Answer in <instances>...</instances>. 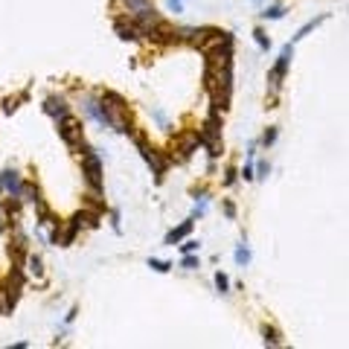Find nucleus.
I'll return each instance as SVG.
<instances>
[{"label": "nucleus", "instance_id": "1", "mask_svg": "<svg viewBox=\"0 0 349 349\" xmlns=\"http://www.w3.org/2000/svg\"><path fill=\"white\" fill-rule=\"evenodd\" d=\"M81 172H84V181L93 192L99 195L102 192V160L93 149H81Z\"/></svg>", "mask_w": 349, "mask_h": 349}, {"label": "nucleus", "instance_id": "2", "mask_svg": "<svg viewBox=\"0 0 349 349\" xmlns=\"http://www.w3.org/2000/svg\"><path fill=\"white\" fill-rule=\"evenodd\" d=\"M291 56H294V50L288 47H282V53H279V61L274 64V70H271V91L277 93L279 91V84H282V79H285V70H288L291 64Z\"/></svg>", "mask_w": 349, "mask_h": 349}, {"label": "nucleus", "instance_id": "3", "mask_svg": "<svg viewBox=\"0 0 349 349\" xmlns=\"http://www.w3.org/2000/svg\"><path fill=\"white\" fill-rule=\"evenodd\" d=\"M21 189H23L21 174L15 172V169H6V172L0 174V192L6 198H21Z\"/></svg>", "mask_w": 349, "mask_h": 349}, {"label": "nucleus", "instance_id": "4", "mask_svg": "<svg viewBox=\"0 0 349 349\" xmlns=\"http://www.w3.org/2000/svg\"><path fill=\"white\" fill-rule=\"evenodd\" d=\"M58 134H61V140H64L67 146H81V128L76 125L70 116L58 122Z\"/></svg>", "mask_w": 349, "mask_h": 349}, {"label": "nucleus", "instance_id": "5", "mask_svg": "<svg viewBox=\"0 0 349 349\" xmlns=\"http://www.w3.org/2000/svg\"><path fill=\"white\" fill-rule=\"evenodd\" d=\"M198 146H201V137H198V134L181 137V140H178V154H181V157H189V154H192V151H195Z\"/></svg>", "mask_w": 349, "mask_h": 349}, {"label": "nucleus", "instance_id": "6", "mask_svg": "<svg viewBox=\"0 0 349 349\" xmlns=\"http://www.w3.org/2000/svg\"><path fill=\"white\" fill-rule=\"evenodd\" d=\"M44 108H47V114H50V116H56L58 122H61V119H67V116H70L67 105L61 102V99H47V105H44Z\"/></svg>", "mask_w": 349, "mask_h": 349}, {"label": "nucleus", "instance_id": "7", "mask_svg": "<svg viewBox=\"0 0 349 349\" xmlns=\"http://www.w3.org/2000/svg\"><path fill=\"white\" fill-rule=\"evenodd\" d=\"M116 32H119V38H125V41H128V38H140V35H143L134 21H128V23L125 21H116Z\"/></svg>", "mask_w": 349, "mask_h": 349}, {"label": "nucleus", "instance_id": "8", "mask_svg": "<svg viewBox=\"0 0 349 349\" xmlns=\"http://www.w3.org/2000/svg\"><path fill=\"white\" fill-rule=\"evenodd\" d=\"M192 230V221H184V224H181V227H178V230H172L169 233V236H166V244H174V242H181V239H184L186 233Z\"/></svg>", "mask_w": 349, "mask_h": 349}, {"label": "nucleus", "instance_id": "9", "mask_svg": "<svg viewBox=\"0 0 349 349\" xmlns=\"http://www.w3.org/2000/svg\"><path fill=\"white\" fill-rule=\"evenodd\" d=\"M122 3H125V9L131 12V15H134V12H140V9H149V6H151V0H122Z\"/></svg>", "mask_w": 349, "mask_h": 349}, {"label": "nucleus", "instance_id": "10", "mask_svg": "<svg viewBox=\"0 0 349 349\" xmlns=\"http://www.w3.org/2000/svg\"><path fill=\"white\" fill-rule=\"evenodd\" d=\"M282 15H285V9H282V6H268L265 12H262V18H271V21H279V18H282Z\"/></svg>", "mask_w": 349, "mask_h": 349}, {"label": "nucleus", "instance_id": "11", "mask_svg": "<svg viewBox=\"0 0 349 349\" xmlns=\"http://www.w3.org/2000/svg\"><path fill=\"white\" fill-rule=\"evenodd\" d=\"M323 21H326V15H320L317 21H309V23H306V26H302V29H300V32H297V38H306V35L312 32V29H314V26H317V23H323Z\"/></svg>", "mask_w": 349, "mask_h": 349}, {"label": "nucleus", "instance_id": "12", "mask_svg": "<svg viewBox=\"0 0 349 349\" xmlns=\"http://www.w3.org/2000/svg\"><path fill=\"white\" fill-rule=\"evenodd\" d=\"M262 335H265V343H271V346H279V335L274 332V329H262Z\"/></svg>", "mask_w": 349, "mask_h": 349}, {"label": "nucleus", "instance_id": "13", "mask_svg": "<svg viewBox=\"0 0 349 349\" xmlns=\"http://www.w3.org/2000/svg\"><path fill=\"white\" fill-rule=\"evenodd\" d=\"M236 262L244 268L247 262H250V250H247V247H239V250H236Z\"/></svg>", "mask_w": 349, "mask_h": 349}, {"label": "nucleus", "instance_id": "14", "mask_svg": "<svg viewBox=\"0 0 349 349\" xmlns=\"http://www.w3.org/2000/svg\"><path fill=\"white\" fill-rule=\"evenodd\" d=\"M253 38H256V44L262 47V50H268V47H271V38H268V35L262 32V29H256V32H253Z\"/></svg>", "mask_w": 349, "mask_h": 349}, {"label": "nucleus", "instance_id": "15", "mask_svg": "<svg viewBox=\"0 0 349 349\" xmlns=\"http://www.w3.org/2000/svg\"><path fill=\"white\" fill-rule=\"evenodd\" d=\"M215 285H219L221 294H227V288H230V279L224 277V274H215Z\"/></svg>", "mask_w": 349, "mask_h": 349}, {"label": "nucleus", "instance_id": "16", "mask_svg": "<svg viewBox=\"0 0 349 349\" xmlns=\"http://www.w3.org/2000/svg\"><path fill=\"white\" fill-rule=\"evenodd\" d=\"M149 268H154V271H160V274H166V271H169V268H172V265H169V262H160V259H151V262H149Z\"/></svg>", "mask_w": 349, "mask_h": 349}, {"label": "nucleus", "instance_id": "17", "mask_svg": "<svg viewBox=\"0 0 349 349\" xmlns=\"http://www.w3.org/2000/svg\"><path fill=\"white\" fill-rule=\"evenodd\" d=\"M26 262H29V271H32L35 277H38V274H41V259H38V256H29Z\"/></svg>", "mask_w": 349, "mask_h": 349}, {"label": "nucleus", "instance_id": "18", "mask_svg": "<svg viewBox=\"0 0 349 349\" xmlns=\"http://www.w3.org/2000/svg\"><path fill=\"white\" fill-rule=\"evenodd\" d=\"M274 140H277V128H268V131H265V137H262V146H271Z\"/></svg>", "mask_w": 349, "mask_h": 349}, {"label": "nucleus", "instance_id": "19", "mask_svg": "<svg viewBox=\"0 0 349 349\" xmlns=\"http://www.w3.org/2000/svg\"><path fill=\"white\" fill-rule=\"evenodd\" d=\"M198 265H201V262H198L195 256H186V259H184V268H186V271H195Z\"/></svg>", "mask_w": 349, "mask_h": 349}, {"label": "nucleus", "instance_id": "20", "mask_svg": "<svg viewBox=\"0 0 349 349\" xmlns=\"http://www.w3.org/2000/svg\"><path fill=\"white\" fill-rule=\"evenodd\" d=\"M256 172H259V174H256V178H268V172H271V166H268V163L262 160V163H259V169H256Z\"/></svg>", "mask_w": 349, "mask_h": 349}, {"label": "nucleus", "instance_id": "21", "mask_svg": "<svg viewBox=\"0 0 349 349\" xmlns=\"http://www.w3.org/2000/svg\"><path fill=\"white\" fill-rule=\"evenodd\" d=\"M154 119H157L163 128H169V119H166V114H163V111H154Z\"/></svg>", "mask_w": 349, "mask_h": 349}, {"label": "nucleus", "instance_id": "22", "mask_svg": "<svg viewBox=\"0 0 349 349\" xmlns=\"http://www.w3.org/2000/svg\"><path fill=\"white\" fill-rule=\"evenodd\" d=\"M242 178H244V181H253V166H250V163L242 169Z\"/></svg>", "mask_w": 349, "mask_h": 349}, {"label": "nucleus", "instance_id": "23", "mask_svg": "<svg viewBox=\"0 0 349 349\" xmlns=\"http://www.w3.org/2000/svg\"><path fill=\"white\" fill-rule=\"evenodd\" d=\"M184 3H186V0H169V9H172V12H181V9H184Z\"/></svg>", "mask_w": 349, "mask_h": 349}, {"label": "nucleus", "instance_id": "24", "mask_svg": "<svg viewBox=\"0 0 349 349\" xmlns=\"http://www.w3.org/2000/svg\"><path fill=\"white\" fill-rule=\"evenodd\" d=\"M18 108V99H6V108H3V114H12Z\"/></svg>", "mask_w": 349, "mask_h": 349}, {"label": "nucleus", "instance_id": "25", "mask_svg": "<svg viewBox=\"0 0 349 349\" xmlns=\"http://www.w3.org/2000/svg\"><path fill=\"white\" fill-rule=\"evenodd\" d=\"M224 212H227V219H233V215H236V207H233V204H224Z\"/></svg>", "mask_w": 349, "mask_h": 349}, {"label": "nucleus", "instance_id": "26", "mask_svg": "<svg viewBox=\"0 0 349 349\" xmlns=\"http://www.w3.org/2000/svg\"><path fill=\"white\" fill-rule=\"evenodd\" d=\"M195 247H198V242H186V244H184V253H192Z\"/></svg>", "mask_w": 349, "mask_h": 349}]
</instances>
